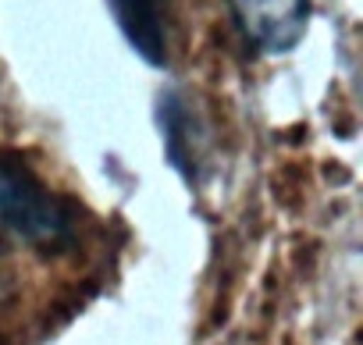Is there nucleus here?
<instances>
[{
	"mask_svg": "<svg viewBox=\"0 0 363 345\" xmlns=\"http://www.w3.org/2000/svg\"><path fill=\"white\" fill-rule=\"evenodd\" d=\"M0 235L54 249L72 242V207L18 157H0Z\"/></svg>",
	"mask_w": 363,
	"mask_h": 345,
	"instance_id": "nucleus-1",
	"label": "nucleus"
},
{
	"mask_svg": "<svg viewBox=\"0 0 363 345\" xmlns=\"http://www.w3.org/2000/svg\"><path fill=\"white\" fill-rule=\"evenodd\" d=\"M239 33L260 54H289L310 26V0H228Z\"/></svg>",
	"mask_w": 363,
	"mask_h": 345,
	"instance_id": "nucleus-2",
	"label": "nucleus"
},
{
	"mask_svg": "<svg viewBox=\"0 0 363 345\" xmlns=\"http://www.w3.org/2000/svg\"><path fill=\"white\" fill-rule=\"evenodd\" d=\"M128 47L153 68L167 64V4L164 0H107Z\"/></svg>",
	"mask_w": 363,
	"mask_h": 345,
	"instance_id": "nucleus-3",
	"label": "nucleus"
},
{
	"mask_svg": "<svg viewBox=\"0 0 363 345\" xmlns=\"http://www.w3.org/2000/svg\"><path fill=\"white\" fill-rule=\"evenodd\" d=\"M189 121H193V114L182 103V96H174V93L160 96V132H164V142H167V157L182 175L193 182L200 149H196V135L189 132Z\"/></svg>",
	"mask_w": 363,
	"mask_h": 345,
	"instance_id": "nucleus-4",
	"label": "nucleus"
}]
</instances>
